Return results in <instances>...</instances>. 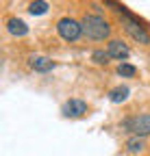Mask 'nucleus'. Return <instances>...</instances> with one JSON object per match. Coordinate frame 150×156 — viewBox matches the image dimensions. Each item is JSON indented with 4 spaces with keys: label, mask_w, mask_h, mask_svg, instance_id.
I'll return each instance as SVG.
<instances>
[{
    "label": "nucleus",
    "mask_w": 150,
    "mask_h": 156,
    "mask_svg": "<svg viewBox=\"0 0 150 156\" xmlns=\"http://www.w3.org/2000/svg\"><path fill=\"white\" fill-rule=\"evenodd\" d=\"M81 26H83V37L89 41H109L113 35V20L102 13V9H83L81 11Z\"/></svg>",
    "instance_id": "1"
},
{
    "label": "nucleus",
    "mask_w": 150,
    "mask_h": 156,
    "mask_svg": "<svg viewBox=\"0 0 150 156\" xmlns=\"http://www.w3.org/2000/svg\"><path fill=\"white\" fill-rule=\"evenodd\" d=\"M104 7H111V11L118 15V26L126 33V37H130L135 44H139L144 48H150V26L144 20H139L124 5H118V2H104Z\"/></svg>",
    "instance_id": "2"
},
{
    "label": "nucleus",
    "mask_w": 150,
    "mask_h": 156,
    "mask_svg": "<svg viewBox=\"0 0 150 156\" xmlns=\"http://www.w3.org/2000/svg\"><path fill=\"white\" fill-rule=\"evenodd\" d=\"M118 130L126 136H150V113H130L118 122Z\"/></svg>",
    "instance_id": "3"
},
{
    "label": "nucleus",
    "mask_w": 150,
    "mask_h": 156,
    "mask_svg": "<svg viewBox=\"0 0 150 156\" xmlns=\"http://www.w3.org/2000/svg\"><path fill=\"white\" fill-rule=\"evenodd\" d=\"M54 30H57L59 39L65 44H76L79 39L83 37V26H81V20L74 17L70 13L61 15L57 22H54Z\"/></svg>",
    "instance_id": "4"
},
{
    "label": "nucleus",
    "mask_w": 150,
    "mask_h": 156,
    "mask_svg": "<svg viewBox=\"0 0 150 156\" xmlns=\"http://www.w3.org/2000/svg\"><path fill=\"white\" fill-rule=\"evenodd\" d=\"M91 113V104L83 98H68L61 104V115L65 119H83Z\"/></svg>",
    "instance_id": "5"
},
{
    "label": "nucleus",
    "mask_w": 150,
    "mask_h": 156,
    "mask_svg": "<svg viewBox=\"0 0 150 156\" xmlns=\"http://www.w3.org/2000/svg\"><path fill=\"white\" fill-rule=\"evenodd\" d=\"M2 24H5V33H7L9 37H13V39H22V37H26V35L31 33L28 24L24 22L22 17H17L15 13H5Z\"/></svg>",
    "instance_id": "6"
},
{
    "label": "nucleus",
    "mask_w": 150,
    "mask_h": 156,
    "mask_svg": "<svg viewBox=\"0 0 150 156\" xmlns=\"http://www.w3.org/2000/svg\"><path fill=\"white\" fill-rule=\"evenodd\" d=\"M24 63H26V67L31 72H37V74H48V72H52L54 67H57V61H54V58H50L46 54H37V52L28 54L24 58Z\"/></svg>",
    "instance_id": "7"
},
{
    "label": "nucleus",
    "mask_w": 150,
    "mask_h": 156,
    "mask_svg": "<svg viewBox=\"0 0 150 156\" xmlns=\"http://www.w3.org/2000/svg\"><path fill=\"white\" fill-rule=\"evenodd\" d=\"M107 52L111 56V61H118V63H126L130 56V48L122 37H111L107 41Z\"/></svg>",
    "instance_id": "8"
},
{
    "label": "nucleus",
    "mask_w": 150,
    "mask_h": 156,
    "mask_svg": "<svg viewBox=\"0 0 150 156\" xmlns=\"http://www.w3.org/2000/svg\"><path fill=\"white\" fill-rule=\"evenodd\" d=\"M150 150V141L144 136H126L122 143V154L124 156H146Z\"/></svg>",
    "instance_id": "9"
},
{
    "label": "nucleus",
    "mask_w": 150,
    "mask_h": 156,
    "mask_svg": "<svg viewBox=\"0 0 150 156\" xmlns=\"http://www.w3.org/2000/svg\"><path fill=\"white\" fill-rule=\"evenodd\" d=\"M107 98H109V102H113V104H124L130 98V89L126 85H115V87H111L107 91Z\"/></svg>",
    "instance_id": "10"
},
{
    "label": "nucleus",
    "mask_w": 150,
    "mask_h": 156,
    "mask_svg": "<svg viewBox=\"0 0 150 156\" xmlns=\"http://www.w3.org/2000/svg\"><path fill=\"white\" fill-rule=\"evenodd\" d=\"M89 61L96 67H109L111 65V56H109L107 48H93L89 52Z\"/></svg>",
    "instance_id": "11"
},
{
    "label": "nucleus",
    "mask_w": 150,
    "mask_h": 156,
    "mask_svg": "<svg viewBox=\"0 0 150 156\" xmlns=\"http://www.w3.org/2000/svg\"><path fill=\"white\" fill-rule=\"evenodd\" d=\"M115 74L120 78H139V69L133 65V63H118L115 65Z\"/></svg>",
    "instance_id": "12"
},
{
    "label": "nucleus",
    "mask_w": 150,
    "mask_h": 156,
    "mask_svg": "<svg viewBox=\"0 0 150 156\" xmlns=\"http://www.w3.org/2000/svg\"><path fill=\"white\" fill-rule=\"evenodd\" d=\"M48 9H50V2H46V0H33V2L26 5V11L31 15H44L48 13Z\"/></svg>",
    "instance_id": "13"
}]
</instances>
